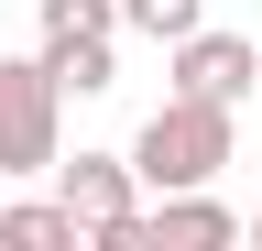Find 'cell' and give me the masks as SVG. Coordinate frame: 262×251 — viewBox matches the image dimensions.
Here are the masks:
<instances>
[{
    "instance_id": "cell-1",
    "label": "cell",
    "mask_w": 262,
    "mask_h": 251,
    "mask_svg": "<svg viewBox=\"0 0 262 251\" xmlns=\"http://www.w3.org/2000/svg\"><path fill=\"white\" fill-rule=\"evenodd\" d=\"M229 120H241V109H219V99H164L142 131H131V153H120V164H131V186H142V197L219 186V175H229V142H241Z\"/></svg>"
},
{
    "instance_id": "cell-2",
    "label": "cell",
    "mask_w": 262,
    "mask_h": 251,
    "mask_svg": "<svg viewBox=\"0 0 262 251\" xmlns=\"http://www.w3.org/2000/svg\"><path fill=\"white\" fill-rule=\"evenodd\" d=\"M66 153V87L44 77V55H0V175L33 186Z\"/></svg>"
},
{
    "instance_id": "cell-3",
    "label": "cell",
    "mask_w": 262,
    "mask_h": 251,
    "mask_svg": "<svg viewBox=\"0 0 262 251\" xmlns=\"http://www.w3.org/2000/svg\"><path fill=\"white\" fill-rule=\"evenodd\" d=\"M164 55H175V99H219V109H241L251 87H262L251 33H208V22H196V33H175Z\"/></svg>"
},
{
    "instance_id": "cell-4",
    "label": "cell",
    "mask_w": 262,
    "mask_h": 251,
    "mask_svg": "<svg viewBox=\"0 0 262 251\" xmlns=\"http://www.w3.org/2000/svg\"><path fill=\"white\" fill-rule=\"evenodd\" d=\"M219 240H241V218H229L208 186H175V197L142 208V251H219Z\"/></svg>"
},
{
    "instance_id": "cell-5",
    "label": "cell",
    "mask_w": 262,
    "mask_h": 251,
    "mask_svg": "<svg viewBox=\"0 0 262 251\" xmlns=\"http://www.w3.org/2000/svg\"><path fill=\"white\" fill-rule=\"evenodd\" d=\"M44 77L66 87V99H110L120 55H110V33H66V44H44Z\"/></svg>"
},
{
    "instance_id": "cell-6",
    "label": "cell",
    "mask_w": 262,
    "mask_h": 251,
    "mask_svg": "<svg viewBox=\"0 0 262 251\" xmlns=\"http://www.w3.org/2000/svg\"><path fill=\"white\" fill-rule=\"evenodd\" d=\"M88 230L66 218L55 197H33V208H0V251H77Z\"/></svg>"
},
{
    "instance_id": "cell-7",
    "label": "cell",
    "mask_w": 262,
    "mask_h": 251,
    "mask_svg": "<svg viewBox=\"0 0 262 251\" xmlns=\"http://www.w3.org/2000/svg\"><path fill=\"white\" fill-rule=\"evenodd\" d=\"M110 11H120V33L175 44V33H196V22H208V0H110Z\"/></svg>"
},
{
    "instance_id": "cell-8",
    "label": "cell",
    "mask_w": 262,
    "mask_h": 251,
    "mask_svg": "<svg viewBox=\"0 0 262 251\" xmlns=\"http://www.w3.org/2000/svg\"><path fill=\"white\" fill-rule=\"evenodd\" d=\"M66 33H120V11L110 0H44V44H66Z\"/></svg>"
},
{
    "instance_id": "cell-9",
    "label": "cell",
    "mask_w": 262,
    "mask_h": 251,
    "mask_svg": "<svg viewBox=\"0 0 262 251\" xmlns=\"http://www.w3.org/2000/svg\"><path fill=\"white\" fill-rule=\"evenodd\" d=\"M251 240H262V218H251Z\"/></svg>"
}]
</instances>
